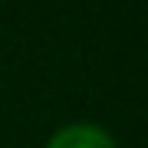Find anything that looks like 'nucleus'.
Here are the masks:
<instances>
[{
  "label": "nucleus",
  "instance_id": "f257e3e1",
  "mask_svg": "<svg viewBox=\"0 0 148 148\" xmlns=\"http://www.w3.org/2000/svg\"><path fill=\"white\" fill-rule=\"evenodd\" d=\"M46 148H115L109 132H102V128L95 125H66L59 128V132L46 142Z\"/></svg>",
  "mask_w": 148,
  "mask_h": 148
}]
</instances>
